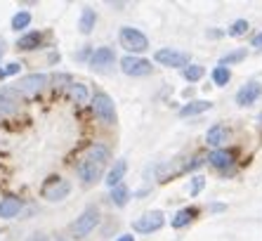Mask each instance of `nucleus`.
Instances as JSON below:
<instances>
[{
    "label": "nucleus",
    "instance_id": "nucleus-1",
    "mask_svg": "<svg viewBox=\"0 0 262 241\" xmlns=\"http://www.w3.org/2000/svg\"><path fill=\"white\" fill-rule=\"evenodd\" d=\"M118 41H121V45L128 52H144V50H149V38L140 29H133V26H123L121 33H118Z\"/></svg>",
    "mask_w": 262,
    "mask_h": 241
},
{
    "label": "nucleus",
    "instance_id": "nucleus-2",
    "mask_svg": "<svg viewBox=\"0 0 262 241\" xmlns=\"http://www.w3.org/2000/svg\"><path fill=\"white\" fill-rule=\"evenodd\" d=\"M92 111L102 123L106 126H114L116 123V107H114V99H111L106 92H97L92 97Z\"/></svg>",
    "mask_w": 262,
    "mask_h": 241
},
{
    "label": "nucleus",
    "instance_id": "nucleus-3",
    "mask_svg": "<svg viewBox=\"0 0 262 241\" xmlns=\"http://www.w3.org/2000/svg\"><path fill=\"white\" fill-rule=\"evenodd\" d=\"M97 223H99V211H97V208H88V211H83V215L76 217V223L71 225L73 236H76V239L88 236L92 229L97 227Z\"/></svg>",
    "mask_w": 262,
    "mask_h": 241
},
{
    "label": "nucleus",
    "instance_id": "nucleus-4",
    "mask_svg": "<svg viewBox=\"0 0 262 241\" xmlns=\"http://www.w3.org/2000/svg\"><path fill=\"white\" fill-rule=\"evenodd\" d=\"M154 59L159 62L161 67H172V69L189 67V54H187V52H180V50H170V48L159 50V52L154 54Z\"/></svg>",
    "mask_w": 262,
    "mask_h": 241
},
{
    "label": "nucleus",
    "instance_id": "nucleus-5",
    "mask_svg": "<svg viewBox=\"0 0 262 241\" xmlns=\"http://www.w3.org/2000/svg\"><path fill=\"white\" fill-rule=\"evenodd\" d=\"M165 217L161 211H151V213H144L142 217H137L133 223V229L135 232H140V234H151V232H159L163 227Z\"/></svg>",
    "mask_w": 262,
    "mask_h": 241
},
{
    "label": "nucleus",
    "instance_id": "nucleus-6",
    "mask_svg": "<svg viewBox=\"0 0 262 241\" xmlns=\"http://www.w3.org/2000/svg\"><path fill=\"white\" fill-rule=\"evenodd\" d=\"M121 69L125 76H149L154 71L151 62L149 59H142V57H135V54H128L121 59Z\"/></svg>",
    "mask_w": 262,
    "mask_h": 241
},
{
    "label": "nucleus",
    "instance_id": "nucleus-7",
    "mask_svg": "<svg viewBox=\"0 0 262 241\" xmlns=\"http://www.w3.org/2000/svg\"><path fill=\"white\" fill-rule=\"evenodd\" d=\"M48 85V76L45 73H31V76H24V78H19L17 85H14V90L21 92V95H36L40 92Z\"/></svg>",
    "mask_w": 262,
    "mask_h": 241
},
{
    "label": "nucleus",
    "instance_id": "nucleus-8",
    "mask_svg": "<svg viewBox=\"0 0 262 241\" xmlns=\"http://www.w3.org/2000/svg\"><path fill=\"white\" fill-rule=\"evenodd\" d=\"M69 192H71V185H69L67 180H61V177H52V180L43 187V199L61 201V199H67L69 196Z\"/></svg>",
    "mask_w": 262,
    "mask_h": 241
},
{
    "label": "nucleus",
    "instance_id": "nucleus-9",
    "mask_svg": "<svg viewBox=\"0 0 262 241\" xmlns=\"http://www.w3.org/2000/svg\"><path fill=\"white\" fill-rule=\"evenodd\" d=\"M102 168L104 166H99V163L90 161V158H83V161L76 166V173H78L83 185H92V182H97L99 177H102Z\"/></svg>",
    "mask_w": 262,
    "mask_h": 241
},
{
    "label": "nucleus",
    "instance_id": "nucleus-10",
    "mask_svg": "<svg viewBox=\"0 0 262 241\" xmlns=\"http://www.w3.org/2000/svg\"><path fill=\"white\" fill-rule=\"evenodd\" d=\"M260 97H262V83L250 81V83H246L244 88L236 92V104H241V107H250V104H255Z\"/></svg>",
    "mask_w": 262,
    "mask_h": 241
},
{
    "label": "nucleus",
    "instance_id": "nucleus-11",
    "mask_svg": "<svg viewBox=\"0 0 262 241\" xmlns=\"http://www.w3.org/2000/svg\"><path fill=\"white\" fill-rule=\"evenodd\" d=\"M114 62H116V52H114L111 48H97L95 52L90 54V67L97 69V71H104V69H109Z\"/></svg>",
    "mask_w": 262,
    "mask_h": 241
},
{
    "label": "nucleus",
    "instance_id": "nucleus-12",
    "mask_svg": "<svg viewBox=\"0 0 262 241\" xmlns=\"http://www.w3.org/2000/svg\"><path fill=\"white\" fill-rule=\"evenodd\" d=\"M19 211H21V199H17V196H5V199L0 201V217L3 220L17 217Z\"/></svg>",
    "mask_w": 262,
    "mask_h": 241
},
{
    "label": "nucleus",
    "instance_id": "nucleus-13",
    "mask_svg": "<svg viewBox=\"0 0 262 241\" xmlns=\"http://www.w3.org/2000/svg\"><path fill=\"white\" fill-rule=\"evenodd\" d=\"M208 161H210V166H215V168L227 170L234 163V154L232 151H227V149H215V151H210Z\"/></svg>",
    "mask_w": 262,
    "mask_h": 241
},
{
    "label": "nucleus",
    "instance_id": "nucleus-14",
    "mask_svg": "<svg viewBox=\"0 0 262 241\" xmlns=\"http://www.w3.org/2000/svg\"><path fill=\"white\" fill-rule=\"evenodd\" d=\"M227 137H229V130H227L225 126H220V123H217V126H213V128H210V130L206 133V142H208L210 147H215V149H220V147L225 145Z\"/></svg>",
    "mask_w": 262,
    "mask_h": 241
},
{
    "label": "nucleus",
    "instance_id": "nucleus-15",
    "mask_svg": "<svg viewBox=\"0 0 262 241\" xmlns=\"http://www.w3.org/2000/svg\"><path fill=\"white\" fill-rule=\"evenodd\" d=\"M125 170H128V163H125V161H116V163H114V168L109 170V175H106V185H109L111 189L118 187V185H121V180H123V175H125Z\"/></svg>",
    "mask_w": 262,
    "mask_h": 241
},
{
    "label": "nucleus",
    "instance_id": "nucleus-16",
    "mask_svg": "<svg viewBox=\"0 0 262 241\" xmlns=\"http://www.w3.org/2000/svg\"><path fill=\"white\" fill-rule=\"evenodd\" d=\"M196 215H199V208H194V206H191V208H182V211H180L175 217H172L170 225H172L175 229H182V227H187V225H189Z\"/></svg>",
    "mask_w": 262,
    "mask_h": 241
},
{
    "label": "nucleus",
    "instance_id": "nucleus-17",
    "mask_svg": "<svg viewBox=\"0 0 262 241\" xmlns=\"http://www.w3.org/2000/svg\"><path fill=\"white\" fill-rule=\"evenodd\" d=\"M210 107H213V104L208 102V99H196V102L184 104V107L180 109V116H196V114H203V111H208Z\"/></svg>",
    "mask_w": 262,
    "mask_h": 241
},
{
    "label": "nucleus",
    "instance_id": "nucleus-18",
    "mask_svg": "<svg viewBox=\"0 0 262 241\" xmlns=\"http://www.w3.org/2000/svg\"><path fill=\"white\" fill-rule=\"evenodd\" d=\"M40 43H43V36H40L38 31H29V33H24V36L19 38L17 48L19 50H36Z\"/></svg>",
    "mask_w": 262,
    "mask_h": 241
},
{
    "label": "nucleus",
    "instance_id": "nucleus-19",
    "mask_svg": "<svg viewBox=\"0 0 262 241\" xmlns=\"http://www.w3.org/2000/svg\"><path fill=\"white\" fill-rule=\"evenodd\" d=\"M95 22H97V14H95V10H90V7H83V12H80V22H78L80 33H90V31L95 29Z\"/></svg>",
    "mask_w": 262,
    "mask_h": 241
},
{
    "label": "nucleus",
    "instance_id": "nucleus-20",
    "mask_svg": "<svg viewBox=\"0 0 262 241\" xmlns=\"http://www.w3.org/2000/svg\"><path fill=\"white\" fill-rule=\"evenodd\" d=\"M111 204L114 206H118V208H123V206L128 204V199H130V189L125 187V185H118V187H114L111 189Z\"/></svg>",
    "mask_w": 262,
    "mask_h": 241
},
{
    "label": "nucleus",
    "instance_id": "nucleus-21",
    "mask_svg": "<svg viewBox=\"0 0 262 241\" xmlns=\"http://www.w3.org/2000/svg\"><path fill=\"white\" fill-rule=\"evenodd\" d=\"M88 158L95 161V163H99V166H104V163L109 161V149L102 147V145H92L90 151H88Z\"/></svg>",
    "mask_w": 262,
    "mask_h": 241
},
{
    "label": "nucleus",
    "instance_id": "nucleus-22",
    "mask_svg": "<svg viewBox=\"0 0 262 241\" xmlns=\"http://www.w3.org/2000/svg\"><path fill=\"white\" fill-rule=\"evenodd\" d=\"M69 97H71L76 104H83L88 102V88L80 83H71V88H69Z\"/></svg>",
    "mask_w": 262,
    "mask_h": 241
},
{
    "label": "nucleus",
    "instance_id": "nucleus-23",
    "mask_svg": "<svg viewBox=\"0 0 262 241\" xmlns=\"http://www.w3.org/2000/svg\"><path fill=\"white\" fill-rule=\"evenodd\" d=\"M203 73H206V71H203V67H199V64H189V67L182 69V76L189 81V83H196V81H201Z\"/></svg>",
    "mask_w": 262,
    "mask_h": 241
},
{
    "label": "nucleus",
    "instance_id": "nucleus-24",
    "mask_svg": "<svg viewBox=\"0 0 262 241\" xmlns=\"http://www.w3.org/2000/svg\"><path fill=\"white\" fill-rule=\"evenodd\" d=\"M232 81V71L227 67H215L213 69V83L215 85H227Z\"/></svg>",
    "mask_w": 262,
    "mask_h": 241
},
{
    "label": "nucleus",
    "instance_id": "nucleus-25",
    "mask_svg": "<svg viewBox=\"0 0 262 241\" xmlns=\"http://www.w3.org/2000/svg\"><path fill=\"white\" fill-rule=\"evenodd\" d=\"M246 31H248V22H246V19H236V22L229 26L227 33H229L232 38H241V36H246Z\"/></svg>",
    "mask_w": 262,
    "mask_h": 241
},
{
    "label": "nucleus",
    "instance_id": "nucleus-26",
    "mask_svg": "<svg viewBox=\"0 0 262 241\" xmlns=\"http://www.w3.org/2000/svg\"><path fill=\"white\" fill-rule=\"evenodd\" d=\"M31 24V14L26 12V10H21V12H17L12 17V29L19 31V29H26V26Z\"/></svg>",
    "mask_w": 262,
    "mask_h": 241
},
{
    "label": "nucleus",
    "instance_id": "nucleus-27",
    "mask_svg": "<svg viewBox=\"0 0 262 241\" xmlns=\"http://www.w3.org/2000/svg\"><path fill=\"white\" fill-rule=\"evenodd\" d=\"M241 59H246V50H234V52L222 57L220 67H229V64H236V62H241Z\"/></svg>",
    "mask_w": 262,
    "mask_h": 241
},
{
    "label": "nucleus",
    "instance_id": "nucleus-28",
    "mask_svg": "<svg viewBox=\"0 0 262 241\" xmlns=\"http://www.w3.org/2000/svg\"><path fill=\"white\" fill-rule=\"evenodd\" d=\"M19 69H21V64H17V62L7 64V67H0V78H10V76L19 73Z\"/></svg>",
    "mask_w": 262,
    "mask_h": 241
},
{
    "label": "nucleus",
    "instance_id": "nucleus-29",
    "mask_svg": "<svg viewBox=\"0 0 262 241\" xmlns=\"http://www.w3.org/2000/svg\"><path fill=\"white\" fill-rule=\"evenodd\" d=\"M203 187H206V180H203L201 175H196L194 180H191V189H189V194H191V196H196V194L201 192Z\"/></svg>",
    "mask_w": 262,
    "mask_h": 241
},
{
    "label": "nucleus",
    "instance_id": "nucleus-30",
    "mask_svg": "<svg viewBox=\"0 0 262 241\" xmlns=\"http://www.w3.org/2000/svg\"><path fill=\"white\" fill-rule=\"evenodd\" d=\"M253 48H255V50H262V31L257 33V36H253Z\"/></svg>",
    "mask_w": 262,
    "mask_h": 241
},
{
    "label": "nucleus",
    "instance_id": "nucleus-31",
    "mask_svg": "<svg viewBox=\"0 0 262 241\" xmlns=\"http://www.w3.org/2000/svg\"><path fill=\"white\" fill-rule=\"evenodd\" d=\"M29 241H48V236L45 234H33V236H29Z\"/></svg>",
    "mask_w": 262,
    "mask_h": 241
},
{
    "label": "nucleus",
    "instance_id": "nucleus-32",
    "mask_svg": "<svg viewBox=\"0 0 262 241\" xmlns=\"http://www.w3.org/2000/svg\"><path fill=\"white\" fill-rule=\"evenodd\" d=\"M116 241H135V236L133 234H123V236H118Z\"/></svg>",
    "mask_w": 262,
    "mask_h": 241
},
{
    "label": "nucleus",
    "instance_id": "nucleus-33",
    "mask_svg": "<svg viewBox=\"0 0 262 241\" xmlns=\"http://www.w3.org/2000/svg\"><path fill=\"white\" fill-rule=\"evenodd\" d=\"M85 57H88V50H83V52L76 54V59H85Z\"/></svg>",
    "mask_w": 262,
    "mask_h": 241
},
{
    "label": "nucleus",
    "instance_id": "nucleus-34",
    "mask_svg": "<svg viewBox=\"0 0 262 241\" xmlns=\"http://www.w3.org/2000/svg\"><path fill=\"white\" fill-rule=\"evenodd\" d=\"M3 54H5V50H3V43H0V59H3Z\"/></svg>",
    "mask_w": 262,
    "mask_h": 241
},
{
    "label": "nucleus",
    "instance_id": "nucleus-35",
    "mask_svg": "<svg viewBox=\"0 0 262 241\" xmlns=\"http://www.w3.org/2000/svg\"><path fill=\"white\" fill-rule=\"evenodd\" d=\"M260 123H262V114H260Z\"/></svg>",
    "mask_w": 262,
    "mask_h": 241
},
{
    "label": "nucleus",
    "instance_id": "nucleus-36",
    "mask_svg": "<svg viewBox=\"0 0 262 241\" xmlns=\"http://www.w3.org/2000/svg\"><path fill=\"white\" fill-rule=\"evenodd\" d=\"M59 241H64V239H59Z\"/></svg>",
    "mask_w": 262,
    "mask_h": 241
}]
</instances>
